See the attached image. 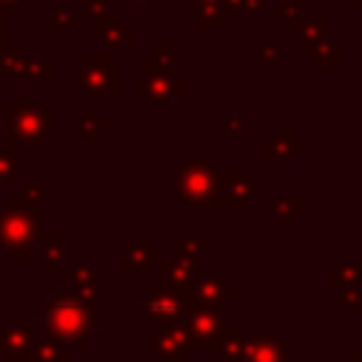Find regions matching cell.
<instances>
[{
    "instance_id": "16",
    "label": "cell",
    "mask_w": 362,
    "mask_h": 362,
    "mask_svg": "<svg viewBox=\"0 0 362 362\" xmlns=\"http://www.w3.org/2000/svg\"><path fill=\"white\" fill-rule=\"evenodd\" d=\"M359 277H362V263L359 260H354V263H342L334 274H328L325 280L331 283V286H348V283H359Z\"/></svg>"
},
{
    "instance_id": "8",
    "label": "cell",
    "mask_w": 362,
    "mask_h": 362,
    "mask_svg": "<svg viewBox=\"0 0 362 362\" xmlns=\"http://www.w3.org/2000/svg\"><path fill=\"white\" fill-rule=\"evenodd\" d=\"M150 351H156L161 359H170V362H184L187 351H189V337L184 331V322L181 325H161V334L153 337L150 342Z\"/></svg>"
},
{
    "instance_id": "4",
    "label": "cell",
    "mask_w": 362,
    "mask_h": 362,
    "mask_svg": "<svg viewBox=\"0 0 362 362\" xmlns=\"http://www.w3.org/2000/svg\"><path fill=\"white\" fill-rule=\"evenodd\" d=\"M215 181L218 175L212 173V167L206 161H192L187 164V170H181L175 175V192L187 198V206H212V195H215Z\"/></svg>"
},
{
    "instance_id": "12",
    "label": "cell",
    "mask_w": 362,
    "mask_h": 362,
    "mask_svg": "<svg viewBox=\"0 0 362 362\" xmlns=\"http://www.w3.org/2000/svg\"><path fill=\"white\" fill-rule=\"evenodd\" d=\"M68 249H71L68 235H48L42 240V269H45V274H51L57 269V263L68 257Z\"/></svg>"
},
{
    "instance_id": "11",
    "label": "cell",
    "mask_w": 362,
    "mask_h": 362,
    "mask_svg": "<svg viewBox=\"0 0 362 362\" xmlns=\"http://www.w3.org/2000/svg\"><path fill=\"white\" fill-rule=\"evenodd\" d=\"M31 345V331L25 325H0V351L6 359L17 362Z\"/></svg>"
},
{
    "instance_id": "5",
    "label": "cell",
    "mask_w": 362,
    "mask_h": 362,
    "mask_svg": "<svg viewBox=\"0 0 362 362\" xmlns=\"http://www.w3.org/2000/svg\"><path fill=\"white\" fill-rule=\"evenodd\" d=\"M226 322L221 317V308L215 305H195L189 317L184 320V331L189 337V348H218L221 337L226 334Z\"/></svg>"
},
{
    "instance_id": "15",
    "label": "cell",
    "mask_w": 362,
    "mask_h": 362,
    "mask_svg": "<svg viewBox=\"0 0 362 362\" xmlns=\"http://www.w3.org/2000/svg\"><path fill=\"white\" fill-rule=\"evenodd\" d=\"M206 243H209V238H198V240H189V238H181V235H175V238H173V246H175L173 257H175V260H181V263H189V266H195V263H198V246H206Z\"/></svg>"
},
{
    "instance_id": "23",
    "label": "cell",
    "mask_w": 362,
    "mask_h": 362,
    "mask_svg": "<svg viewBox=\"0 0 362 362\" xmlns=\"http://www.w3.org/2000/svg\"><path fill=\"white\" fill-rule=\"evenodd\" d=\"M354 362H362V351H354Z\"/></svg>"
},
{
    "instance_id": "10",
    "label": "cell",
    "mask_w": 362,
    "mask_h": 362,
    "mask_svg": "<svg viewBox=\"0 0 362 362\" xmlns=\"http://www.w3.org/2000/svg\"><path fill=\"white\" fill-rule=\"evenodd\" d=\"M158 272H161V286L173 288V291H184V294H192V283L198 277L195 266L189 263H181V260H161L158 263Z\"/></svg>"
},
{
    "instance_id": "7",
    "label": "cell",
    "mask_w": 362,
    "mask_h": 362,
    "mask_svg": "<svg viewBox=\"0 0 362 362\" xmlns=\"http://www.w3.org/2000/svg\"><path fill=\"white\" fill-rule=\"evenodd\" d=\"M238 362H286V342L274 334V325H266L263 337L243 342Z\"/></svg>"
},
{
    "instance_id": "17",
    "label": "cell",
    "mask_w": 362,
    "mask_h": 362,
    "mask_svg": "<svg viewBox=\"0 0 362 362\" xmlns=\"http://www.w3.org/2000/svg\"><path fill=\"white\" fill-rule=\"evenodd\" d=\"M71 286L79 291H88L93 286V263H74L71 266Z\"/></svg>"
},
{
    "instance_id": "18",
    "label": "cell",
    "mask_w": 362,
    "mask_h": 362,
    "mask_svg": "<svg viewBox=\"0 0 362 362\" xmlns=\"http://www.w3.org/2000/svg\"><path fill=\"white\" fill-rule=\"evenodd\" d=\"M274 218L277 221H297L300 218V198L291 195V198H280L274 204Z\"/></svg>"
},
{
    "instance_id": "2",
    "label": "cell",
    "mask_w": 362,
    "mask_h": 362,
    "mask_svg": "<svg viewBox=\"0 0 362 362\" xmlns=\"http://www.w3.org/2000/svg\"><path fill=\"white\" fill-rule=\"evenodd\" d=\"M40 240L37 206L20 195H8L0 206V249L8 260H28L34 243Z\"/></svg>"
},
{
    "instance_id": "6",
    "label": "cell",
    "mask_w": 362,
    "mask_h": 362,
    "mask_svg": "<svg viewBox=\"0 0 362 362\" xmlns=\"http://www.w3.org/2000/svg\"><path fill=\"white\" fill-rule=\"evenodd\" d=\"M255 195H263V187L252 184L249 173H221L215 181L212 206H249Z\"/></svg>"
},
{
    "instance_id": "9",
    "label": "cell",
    "mask_w": 362,
    "mask_h": 362,
    "mask_svg": "<svg viewBox=\"0 0 362 362\" xmlns=\"http://www.w3.org/2000/svg\"><path fill=\"white\" fill-rule=\"evenodd\" d=\"M192 297L201 303V305H215V308H223V303L229 297H235V288L226 286V280L221 274H204V277H195L192 283Z\"/></svg>"
},
{
    "instance_id": "3",
    "label": "cell",
    "mask_w": 362,
    "mask_h": 362,
    "mask_svg": "<svg viewBox=\"0 0 362 362\" xmlns=\"http://www.w3.org/2000/svg\"><path fill=\"white\" fill-rule=\"evenodd\" d=\"M192 308H195V297L192 294L173 291V288H167L161 283L147 288V294H144L147 320L156 322V325H181L189 317Z\"/></svg>"
},
{
    "instance_id": "24",
    "label": "cell",
    "mask_w": 362,
    "mask_h": 362,
    "mask_svg": "<svg viewBox=\"0 0 362 362\" xmlns=\"http://www.w3.org/2000/svg\"><path fill=\"white\" fill-rule=\"evenodd\" d=\"M0 362H6V356H3V351H0Z\"/></svg>"
},
{
    "instance_id": "21",
    "label": "cell",
    "mask_w": 362,
    "mask_h": 362,
    "mask_svg": "<svg viewBox=\"0 0 362 362\" xmlns=\"http://www.w3.org/2000/svg\"><path fill=\"white\" fill-rule=\"evenodd\" d=\"M20 198H23V201H28L31 206H40V204H42V198H45V192H42V187H31V184H25V187H23V192H20Z\"/></svg>"
},
{
    "instance_id": "19",
    "label": "cell",
    "mask_w": 362,
    "mask_h": 362,
    "mask_svg": "<svg viewBox=\"0 0 362 362\" xmlns=\"http://www.w3.org/2000/svg\"><path fill=\"white\" fill-rule=\"evenodd\" d=\"M339 303H342L345 311H359V308H362V286H359V283H348V286H342V291H339Z\"/></svg>"
},
{
    "instance_id": "20",
    "label": "cell",
    "mask_w": 362,
    "mask_h": 362,
    "mask_svg": "<svg viewBox=\"0 0 362 362\" xmlns=\"http://www.w3.org/2000/svg\"><path fill=\"white\" fill-rule=\"evenodd\" d=\"M17 175V156L14 150H0V184L11 181Z\"/></svg>"
},
{
    "instance_id": "13",
    "label": "cell",
    "mask_w": 362,
    "mask_h": 362,
    "mask_svg": "<svg viewBox=\"0 0 362 362\" xmlns=\"http://www.w3.org/2000/svg\"><path fill=\"white\" fill-rule=\"evenodd\" d=\"M156 257V249H150L147 246V240L141 238V235H136L133 238V246L130 249H124V257H122V272L124 274H133L136 269H141L147 260H153Z\"/></svg>"
},
{
    "instance_id": "14",
    "label": "cell",
    "mask_w": 362,
    "mask_h": 362,
    "mask_svg": "<svg viewBox=\"0 0 362 362\" xmlns=\"http://www.w3.org/2000/svg\"><path fill=\"white\" fill-rule=\"evenodd\" d=\"M28 354L40 362H68V348L54 339H40L37 345H28Z\"/></svg>"
},
{
    "instance_id": "1",
    "label": "cell",
    "mask_w": 362,
    "mask_h": 362,
    "mask_svg": "<svg viewBox=\"0 0 362 362\" xmlns=\"http://www.w3.org/2000/svg\"><path fill=\"white\" fill-rule=\"evenodd\" d=\"M45 339L62 345H82L93 328V300L79 288H65L42 305Z\"/></svg>"
},
{
    "instance_id": "22",
    "label": "cell",
    "mask_w": 362,
    "mask_h": 362,
    "mask_svg": "<svg viewBox=\"0 0 362 362\" xmlns=\"http://www.w3.org/2000/svg\"><path fill=\"white\" fill-rule=\"evenodd\" d=\"M85 294H88L90 300H107V288H105V286H96V283H93V286L85 291Z\"/></svg>"
}]
</instances>
